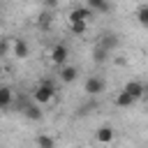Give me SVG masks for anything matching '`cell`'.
<instances>
[{
    "mask_svg": "<svg viewBox=\"0 0 148 148\" xmlns=\"http://www.w3.org/2000/svg\"><path fill=\"white\" fill-rule=\"evenodd\" d=\"M37 23H39V28H49L53 23V12H42L39 18H37Z\"/></svg>",
    "mask_w": 148,
    "mask_h": 148,
    "instance_id": "cell-15",
    "label": "cell"
},
{
    "mask_svg": "<svg viewBox=\"0 0 148 148\" xmlns=\"http://www.w3.org/2000/svg\"><path fill=\"white\" fill-rule=\"evenodd\" d=\"M86 7H88L90 12H99V14H109V12L113 9V5H111V2H104V0H88Z\"/></svg>",
    "mask_w": 148,
    "mask_h": 148,
    "instance_id": "cell-8",
    "label": "cell"
},
{
    "mask_svg": "<svg viewBox=\"0 0 148 148\" xmlns=\"http://www.w3.org/2000/svg\"><path fill=\"white\" fill-rule=\"evenodd\" d=\"M92 18V12L83 5V7H74L72 12H69V21H79V23H88Z\"/></svg>",
    "mask_w": 148,
    "mask_h": 148,
    "instance_id": "cell-6",
    "label": "cell"
},
{
    "mask_svg": "<svg viewBox=\"0 0 148 148\" xmlns=\"http://www.w3.org/2000/svg\"><path fill=\"white\" fill-rule=\"evenodd\" d=\"M58 9V0H44V12H53Z\"/></svg>",
    "mask_w": 148,
    "mask_h": 148,
    "instance_id": "cell-20",
    "label": "cell"
},
{
    "mask_svg": "<svg viewBox=\"0 0 148 148\" xmlns=\"http://www.w3.org/2000/svg\"><path fill=\"white\" fill-rule=\"evenodd\" d=\"M56 97V86L51 81H42L35 90H32V104H49L51 99Z\"/></svg>",
    "mask_w": 148,
    "mask_h": 148,
    "instance_id": "cell-1",
    "label": "cell"
},
{
    "mask_svg": "<svg viewBox=\"0 0 148 148\" xmlns=\"http://www.w3.org/2000/svg\"><path fill=\"white\" fill-rule=\"evenodd\" d=\"M67 56H69L67 44H56V46L51 49V62H53L56 67H62L65 60H67Z\"/></svg>",
    "mask_w": 148,
    "mask_h": 148,
    "instance_id": "cell-2",
    "label": "cell"
},
{
    "mask_svg": "<svg viewBox=\"0 0 148 148\" xmlns=\"http://www.w3.org/2000/svg\"><path fill=\"white\" fill-rule=\"evenodd\" d=\"M136 18H139V23H141V25H148V5H141V7H139Z\"/></svg>",
    "mask_w": 148,
    "mask_h": 148,
    "instance_id": "cell-17",
    "label": "cell"
},
{
    "mask_svg": "<svg viewBox=\"0 0 148 148\" xmlns=\"http://www.w3.org/2000/svg\"><path fill=\"white\" fill-rule=\"evenodd\" d=\"M14 102V90L9 86H0V111L2 109H9Z\"/></svg>",
    "mask_w": 148,
    "mask_h": 148,
    "instance_id": "cell-9",
    "label": "cell"
},
{
    "mask_svg": "<svg viewBox=\"0 0 148 148\" xmlns=\"http://www.w3.org/2000/svg\"><path fill=\"white\" fill-rule=\"evenodd\" d=\"M76 76H79V69H76L74 65L60 67V81H62V83H72V81H76Z\"/></svg>",
    "mask_w": 148,
    "mask_h": 148,
    "instance_id": "cell-10",
    "label": "cell"
},
{
    "mask_svg": "<svg viewBox=\"0 0 148 148\" xmlns=\"http://www.w3.org/2000/svg\"><path fill=\"white\" fill-rule=\"evenodd\" d=\"M118 44H120V37H118L116 32H104L97 46H102V49H104L106 53H111L113 49H118Z\"/></svg>",
    "mask_w": 148,
    "mask_h": 148,
    "instance_id": "cell-4",
    "label": "cell"
},
{
    "mask_svg": "<svg viewBox=\"0 0 148 148\" xmlns=\"http://www.w3.org/2000/svg\"><path fill=\"white\" fill-rule=\"evenodd\" d=\"M7 51H9V39L7 37H0V58L7 56Z\"/></svg>",
    "mask_w": 148,
    "mask_h": 148,
    "instance_id": "cell-19",
    "label": "cell"
},
{
    "mask_svg": "<svg viewBox=\"0 0 148 148\" xmlns=\"http://www.w3.org/2000/svg\"><path fill=\"white\" fill-rule=\"evenodd\" d=\"M123 92H127V95L136 102V99H141V97L146 95V86H143L141 81H127L125 88H123Z\"/></svg>",
    "mask_w": 148,
    "mask_h": 148,
    "instance_id": "cell-3",
    "label": "cell"
},
{
    "mask_svg": "<svg viewBox=\"0 0 148 148\" xmlns=\"http://www.w3.org/2000/svg\"><path fill=\"white\" fill-rule=\"evenodd\" d=\"M113 102H116V106H120V109H127V106H132V104H134V99H132L127 92H123V90L116 95V99H113Z\"/></svg>",
    "mask_w": 148,
    "mask_h": 148,
    "instance_id": "cell-13",
    "label": "cell"
},
{
    "mask_svg": "<svg viewBox=\"0 0 148 148\" xmlns=\"http://www.w3.org/2000/svg\"><path fill=\"white\" fill-rule=\"evenodd\" d=\"M0 28H2V18H0Z\"/></svg>",
    "mask_w": 148,
    "mask_h": 148,
    "instance_id": "cell-21",
    "label": "cell"
},
{
    "mask_svg": "<svg viewBox=\"0 0 148 148\" xmlns=\"http://www.w3.org/2000/svg\"><path fill=\"white\" fill-rule=\"evenodd\" d=\"M86 28H88L86 23H79V21H69V30H72L74 35H83V32H86Z\"/></svg>",
    "mask_w": 148,
    "mask_h": 148,
    "instance_id": "cell-18",
    "label": "cell"
},
{
    "mask_svg": "<svg viewBox=\"0 0 148 148\" xmlns=\"http://www.w3.org/2000/svg\"><path fill=\"white\" fill-rule=\"evenodd\" d=\"M86 92H88L90 97L104 92V79H99V76H90V79H86Z\"/></svg>",
    "mask_w": 148,
    "mask_h": 148,
    "instance_id": "cell-5",
    "label": "cell"
},
{
    "mask_svg": "<svg viewBox=\"0 0 148 148\" xmlns=\"http://www.w3.org/2000/svg\"><path fill=\"white\" fill-rule=\"evenodd\" d=\"M95 139H97V143H111V141H113V127H111V125H102V127H97Z\"/></svg>",
    "mask_w": 148,
    "mask_h": 148,
    "instance_id": "cell-7",
    "label": "cell"
},
{
    "mask_svg": "<svg viewBox=\"0 0 148 148\" xmlns=\"http://www.w3.org/2000/svg\"><path fill=\"white\" fill-rule=\"evenodd\" d=\"M21 113H23L28 120H42V111H39V106H37V104H32V102H30Z\"/></svg>",
    "mask_w": 148,
    "mask_h": 148,
    "instance_id": "cell-12",
    "label": "cell"
},
{
    "mask_svg": "<svg viewBox=\"0 0 148 148\" xmlns=\"http://www.w3.org/2000/svg\"><path fill=\"white\" fill-rule=\"evenodd\" d=\"M37 148H56V139L49 134H39L37 136Z\"/></svg>",
    "mask_w": 148,
    "mask_h": 148,
    "instance_id": "cell-14",
    "label": "cell"
},
{
    "mask_svg": "<svg viewBox=\"0 0 148 148\" xmlns=\"http://www.w3.org/2000/svg\"><path fill=\"white\" fill-rule=\"evenodd\" d=\"M109 56H111V53H106L102 46H95V51H92V60H95V62H106Z\"/></svg>",
    "mask_w": 148,
    "mask_h": 148,
    "instance_id": "cell-16",
    "label": "cell"
},
{
    "mask_svg": "<svg viewBox=\"0 0 148 148\" xmlns=\"http://www.w3.org/2000/svg\"><path fill=\"white\" fill-rule=\"evenodd\" d=\"M12 49H14V56H16V58H28V53H30L28 42H25V39H21V37L12 44Z\"/></svg>",
    "mask_w": 148,
    "mask_h": 148,
    "instance_id": "cell-11",
    "label": "cell"
}]
</instances>
